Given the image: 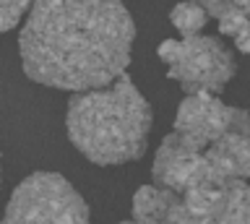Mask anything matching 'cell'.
I'll return each instance as SVG.
<instances>
[{
	"mask_svg": "<svg viewBox=\"0 0 250 224\" xmlns=\"http://www.w3.org/2000/svg\"><path fill=\"white\" fill-rule=\"evenodd\" d=\"M154 185L185 196L195 188H219L250 177V133H232L195 154L177 143L175 136H164L151 164Z\"/></svg>",
	"mask_w": 250,
	"mask_h": 224,
	"instance_id": "cell-3",
	"label": "cell"
},
{
	"mask_svg": "<svg viewBox=\"0 0 250 224\" xmlns=\"http://www.w3.org/2000/svg\"><path fill=\"white\" fill-rule=\"evenodd\" d=\"M211 19H216L219 32L227 34L240 52L250 55V3H203Z\"/></svg>",
	"mask_w": 250,
	"mask_h": 224,
	"instance_id": "cell-8",
	"label": "cell"
},
{
	"mask_svg": "<svg viewBox=\"0 0 250 224\" xmlns=\"http://www.w3.org/2000/svg\"><path fill=\"white\" fill-rule=\"evenodd\" d=\"M133 219L144 224H250V185L195 188L185 196L144 185L133 196Z\"/></svg>",
	"mask_w": 250,
	"mask_h": 224,
	"instance_id": "cell-4",
	"label": "cell"
},
{
	"mask_svg": "<svg viewBox=\"0 0 250 224\" xmlns=\"http://www.w3.org/2000/svg\"><path fill=\"white\" fill-rule=\"evenodd\" d=\"M26 11H31V5L23 3V0L21 3H8V0L0 3V29H3V32H11Z\"/></svg>",
	"mask_w": 250,
	"mask_h": 224,
	"instance_id": "cell-10",
	"label": "cell"
},
{
	"mask_svg": "<svg viewBox=\"0 0 250 224\" xmlns=\"http://www.w3.org/2000/svg\"><path fill=\"white\" fill-rule=\"evenodd\" d=\"M3 224H89V206L58 172H34L16 185Z\"/></svg>",
	"mask_w": 250,
	"mask_h": 224,
	"instance_id": "cell-6",
	"label": "cell"
},
{
	"mask_svg": "<svg viewBox=\"0 0 250 224\" xmlns=\"http://www.w3.org/2000/svg\"><path fill=\"white\" fill-rule=\"evenodd\" d=\"M162 63H167V76L180 83L185 97L219 94L237 73V60L232 50L211 34L164 40L156 50Z\"/></svg>",
	"mask_w": 250,
	"mask_h": 224,
	"instance_id": "cell-5",
	"label": "cell"
},
{
	"mask_svg": "<svg viewBox=\"0 0 250 224\" xmlns=\"http://www.w3.org/2000/svg\"><path fill=\"white\" fill-rule=\"evenodd\" d=\"M136 24L120 3H34L19 52L31 81L76 94L107 89L130 63Z\"/></svg>",
	"mask_w": 250,
	"mask_h": 224,
	"instance_id": "cell-1",
	"label": "cell"
},
{
	"mask_svg": "<svg viewBox=\"0 0 250 224\" xmlns=\"http://www.w3.org/2000/svg\"><path fill=\"white\" fill-rule=\"evenodd\" d=\"M120 224H144V222H136V219H130V222H120Z\"/></svg>",
	"mask_w": 250,
	"mask_h": 224,
	"instance_id": "cell-11",
	"label": "cell"
},
{
	"mask_svg": "<svg viewBox=\"0 0 250 224\" xmlns=\"http://www.w3.org/2000/svg\"><path fill=\"white\" fill-rule=\"evenodd\" d=\"M208 11L203 3H183V5H175V8L169 11V21L172 26L177 29L180 34L185 37H198L201 29L208 24Z\"/></svg>",
	"mask_w": 250,
	"mask_h": 224,
	"instance_id": "cell-9",
	"label": "cell"
},
{
	"mask_svg": "<svg viewBox=\"0 0 250 224\" xmlns=\"http://www.w3.org/2000/svg\"><path fill=\"white\" fill-rule=\"evenodd\" d=\"M232 133H250V115L242 107H232L214 94H193L180 102L172 136L183 149L201 154Z\"/></svg>",
	"mask_w": 250,
	"mask_h": 224,
	"instance_id": "cell-7",
	"label": "cell"
},
{
	"mask_svg": "<svg viewBox=\"0 0 250 224\" xmlns=\"http://www.w3.org/2000/svg\"><path fill=\"white\" fill-rule=\"evenodd\" d=\"M151 120V104L128 73L107 89L73 94L65 112L70 143L102 167L136 162L146 151Z\"/></svg>",
	"mask_w": 250,
	"mask_h": 224,
	"instance_id": "cell-2",
	"label": "cell"
}]
</instances>
